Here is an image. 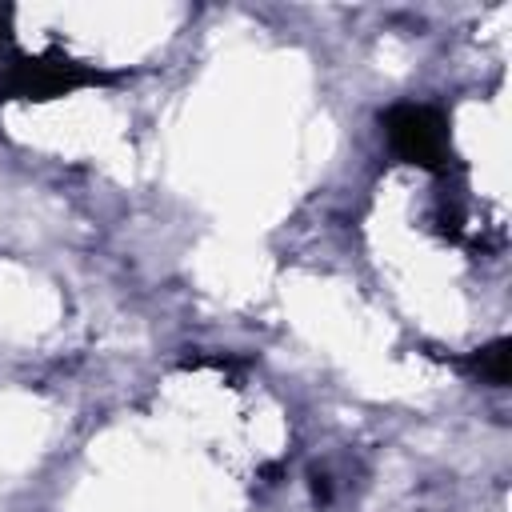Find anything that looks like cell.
<instances>
[{
  "mask_svg": "<svg viewBox=\"0 0 512 512\" xmlns=\"http://www.w3.org/2000/svg\"><path fill=\"white\" fill-rule=\"evenodd\" d=\"M384 132L392 140V148L420 164V168H444L448 160V124L436 108L424 104H400L384 116Z\"/></svg>",
  "mask_w": 512,
  "mask_h": 512,
  "instance_id": "6da1fadb",
  "label": "cell"
},
{
  "mask_svg": "<svg viewBox=\"0 0 512 512\" xmlns=\"http://www.w3.org/2000/svg\"><path fill=\"white\" fill-rule=\"evenodd\" d=\"M84 80H96V72L80 68L76 60H64V56H36V60H16L8 64L4 72V92L8 96H56V92H68Z\"/></svg>",
  "mask_w": 512,
  "mask_h": 512,
  "instance_id": "7a4b0ae2",
  "label": "cell"
},
{
  "mask_svg": "<svg viewBox=\"0 0 512 512\" xmlns=\"http://www.w3.org/2000/svg\"><path fill=\"white\" fill-rule=\"evenodd\" d=\"M472 368H476L484 380L504 384V380H508V340H496L492 348H484V352L472 360Z\"/></svg>",
  "mask_w": 512,
  "mask_h": 512,
  "instance_id": "3957f363",
  "label": "cell"
},
{
  "mask_svg": "<svg viewBox=\"0 0 512 512\" xmlns=\"http://www.w3.org/2000/svg\"><path fill=\"white\" fill-rule=\"evenodd\" d=\"M8 20H12V12L0 8V52H4V44H8Z\"/></svg>",
  "mask_w": 512,
  "mask_h": 512,
  "instance_id": "277c9868",
  "label": "cell"
}]
</instances>
